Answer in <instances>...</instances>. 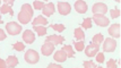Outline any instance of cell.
I'll list each match as a JSON object with an SVG mask.
<instances>
[{"label": "cell", "instance_id": "35", "mask_svg": "<svg viewBox=\"0 0 121 68\" xmlns=\"http://www.w3.org/2000/svg\"><path fill=\"white\" fill-rule=\"evenodd\" d=\"M2 1H5V4H7V5H10V6L15 2V0H2Z\"/></svg>", "mask_w": 121, "mask_h": 68}, {"label": "cell", "instance_id": "28", "mask_svg": "<svg viewBox=\"0 0 121 68\" xmlns=\"http://www.w3.org/2000/svg\"><path fill=\"white\" fill-rule=\"evenodd\" d=\"M110 15L112 18H118V17L120 16V9H117V8L112 9V10L110 11Z\"/></svg>", "mask_w": 121, "mask_h": 68}, {"label": "cell", "instance_id": "34", "mask_svg": "<svg viewBox=\"0 0 121 68\" xmlns=\"http://www.w3.org/2000/svg\"><path fill=\"white\" fill-rule=\"evenodd\" d=\"M49 68H53V67H56V68H61V66L60 65H56V63H50L49 66H48Z\"/></svg>", "mask_w": 121, "mask_h": 68}, {"label": "cell", "instance_id": "29", "mask_svg": "<svg viewBox=\"0 0 121 68\" xmlns=\"http://www.w3.org/2000/svg\"><path fill=\"white\" fill-rule=\"evenodd\" d=\"M95 56H96V61H97L99 63H104V54H103L102 52H100V53L97 52Z\"/></svg>", "mask_w": 121, "mask_h": 68}, {"label": "cell", "instance_id": "14", "mask_svg": "<svg viewBox=\"0 0 121 68\" xmlns=\"http://www.w3.org/2000/svg\"><path fill=\"white\" fill-rule=\"evenodd\" d=\"M47 41L53 43L54 45H59V44L63 43V41H65V37L61 36V35H50V36L47 37Z\"/></svg>", "mask_w": 121, "mask_h": 68}, {"label": "cell", "instance_id": "21", "mask_svg": "<svg viewBox=\"0 0 121 68\" xmlns=\"http://www.w3.org/2000/svg\"><path fill=\"white\" fill-rule=\"evenodd\" d=\"M62 50L67 53V57H69V58L75 57V52H74V50H73V47H71V45H65V47L62 48Z\"/></svg>", "mask_w": 121, "mask_h": 68}, {"label": "cell", "instance_id": "19", "mask_svg": "<svg viewBox=\"0 0 121 68\" xmlns=\"http://www.w3.org/2000/svg\"><path fill=\"white\" fill-rule=\"evenodd\" d=\"M34 31L37 33V35L39 36H43V35H45L47 34V27L44 26V25H36V26H34Z\"/></svg>", "mask_w": 121, "mask_h": 68}, {"label": "cell", "instance_id": "17", "mask_svg": "<svg viewBox=\"0 0 121 68\" xmlns=\"http://www.w3.org/2000/svg\"><path fill=\"white\" fill-rule=\"evenodd\" d=\"M6 63H7V66L8 67H16L17 65H18V59H17V57H15V56H9V57L7 58V60H6Z\"/></svg>", "mask_w": 121, "mask_h": 68}, {"label": "cell", "instance_id": "36", "mask_svg": "<svg viewBox=\"0 0 121 68\" xmlns=\"http://www.w3.org/2000/svg\"><path fill=\"white\" fill-rule=\"evenodd\" d=\"M0 24H2V19H1V16H0Z\"/></svg>", "mask_w": 121, "mask_h": 68}, {"label": "cell", "instance_id": "3", "mask_svg": "<svg viewBox=\"0 0 121 68\" xmlns=\"http://www.w3.org/2000/svg\"><path fill=\"white\" fill-rule=\"evenodd\" d=\"M6 30L10 35H17L22 32V26L16 22H10L6 24Z\"/></svg>", "mask_w": 121, "mask_h": 68}, {"label": "cell", "instance_id": "13", "mask_svg": "<svg viewBox=\"0 0 121 68\" xmlns=\"http://www.w3.org/2000/svg\"><path fill=\"white\" fill-rule=\"evenodd\" d=\"M120 30H121L120 24H112L111 27H109V34L111 36L119 39L120 37Z\"/></svg>", "mask_w": 121, "mask_h": 68}, {"label": "cell", "instance_id": "24", "mask_svg": "<svg viewBox=\"0 0 121 68\" xmlns=\"http://www.w3.org/2000/svg\"><path fill=\"white\" fill-rule=\"evenodd\" d=\"M82 27H84V28H91L92 27V18L88 17V18H85L83 23H82Z\"/></svg>", "mask_w": 121, "mask_h": 68}, {"label": "cell", "instance_id": "22", "mask_svg": "<svg viewBox=\"0 0 121 68\" xmlns=\"http://www.w3.org/2000/svg\"><path fill=\"white\" fill-rule=\"evenodd\" d=\"M103 41H104V37H103L102 34H95L94 36H93V39H92V42L95 43V44H99V45H100Z\"/></svg>", "mask_w": 121, "mask_h": 68}, {"label": "cell", "instance_id": "31", "mask_svg": "<svg viewBox=\"0 0 121 68\" xmlns=\"http://www.w3.org/2000/svg\"><path fill=\"white\" fill-rule=\"evenodd\" d=\"M84 67L85 68H96V65L92 61H84Z\"/></svg>", "mask_w": 121, "mask_h": 68}, {"label": "cell", "instance_id": "9", "mask_svg": "<svg viewBox=\"0 0 121 68\" xmlns=\"http://www.w3.org/2000/svg\"><path fill=\"white\" fill-rule=\"evenodd\" d=\"M58 11L60 15H68L70 14V11H71V6L69 5L68 2H58Z\"/></svg>", "mask_w": 121, "mask_h": 68}, {"label": "cell", "instance_id": "12", "mask_svg": "<svg viewBox=\"0 0 121 68\" xmlns=\"http://www.w3.org/2000/svg\"><path fill=\"white\" fill-rule=\"evenodd\" d=\"M23 40L27 44H32L33 42L35 41V34L31 30H27V31H25L23 33Z\"/></svg>", "mask_w": 121, "mask_h": 68}, {"label": "cell", "instance_id": "18", "mask_svg": "<svg viewBox=\"0 0 121 68\" xmlns=\"http://www.w3.org/2000/svg\"><path fill=\"white\" fill-rule=\"evenodd\" d=\"M0 13H1V14H10L11 16L14 15V10H13L11 6L10 5H7V4L0 6Z\"/></svg>", "mask_w": 121, "mask_h": 68}, {"label": "cell", "instance_id": "38", "mask_svg": "<svg viewBox=\"0 0 121 68\" xmlns=\"http://www.w3.org/2000/svg\"><path fill=\"white\" fill-rule=\"evenodd\" d=\"M0 5H1V0H0Z\"/></svg>", "mask_w": 121, "mask_h": 68}, {"label": "cell", "instance_id": "4", "mask_svg": "<svg viewBox=\"0 0 121 68\" xmlns=\"http://www.w3.org/2000/svg\"><path fill=\"white\" fill-rule=\"evenodd\" d=\"M93 21L95 22V24L96 25H99V26H109V24H110V19L105 17L104 15H101V14H94L93 16Z\"/></svg>", "mask_w": 121, "mask_h": 68}, {"label": "cell", "instance_id": "23", "mask_svg": "<svg viewBox=\"0 0 121 68\" xmlns=\"http://www.w3.org/2000/svg\"><path fill=\"white\" fill-rule=\"evenodd\" d=\"M50 27L57 32H63L65 28H66L63 24H52V25H50Z\"/></svg>", "mask_w": 121, "mask_h": 68}, {"label": "cell", "instance_id": "15", "mask_svg": "<svg viewBox=\"0 0 121 68\" xmlns=\"http://www.w3.org/2000/svg\"><path fill=\"white\" fill-rule=\"evenodd\" d=\"M54 60L56 61H58V63H65L66 61V59H67V53L63 51L62 49L61 50H59V51H57V52L54 53Z\"/></svg>", "mask_w": 121, "mask_h": 68}, {"label": "cell", "instance_id": "20", "mask_svg": "<svg viewBox=\"0 0 121 68\" xmlns=\"http://www.w3.org/2000/svg\"><path fill=\"white\" fill-rule=\"evenodd\" d=\"M74 33H75V37L77 40H79V41H84L85 40V33L82 28H76Z\"/></svg>", "mask_w": 121, "mask_h": 68}, {"label": "cell", "instance_id": "11", "mask_svg": "<svg viewBox=\"0 0 121 68\" xmlns=\"http://www.w3.org/2000/svg\"><path fill=\"white\" fill-rule=\"evenodd\" d=\"M54 5H53L52 2H49V4H44L42 8V11H43V15L45 16V17H50V16L53 15V13H54Z\"/></svg>", "mask_w": 121, "mask_h": 68}, {"label": "cell", "instance_id": "25", "mask_svg": "<svg viewBox=\"0 0 121 68\" xmlns=\"http://www.w3.org/2000/svg\"><path fill=\"white\" fill-rule=\"evenodd\" d=\"M74 45H75V49L77 51H83L85 48V44L83 41H78V42H74Z\"/></svg>", "mask_w": 121, "mask_h": 68}, {"label": "cell", "instance_id": "27", "mask_svg": "<svg viewBox=\"0 0 121 68\" xmlns=\"http://www.w3.org/2000/svg\"><path fill=\"white\" fill-rule=\"evenodd\" d=\"M14 49H15L16 51H24V49H25V45L22 43V42H17L14 44Z\"/></svg>", "mask_w": 121, "mask_h": 68}, {"label": "cell", "instance_id": "26", "mask_svg": "<svg viewBox=\"0 0 121 68\" xmlns=\"http://www.w3.org/2000/svg\"><path fill=\"white\" fill-rule=\"evenodd\" d=\"M43 6H44V2L42 1H34V4H33L34 9H36V10H42Z\"/></svg>", "mask_w": 121, "mask_h": 68}, {"label": "cell", "instance_id": "16", "mask_svg": "<svg viewBox=\"0 0 121 68\" xmlns=\"http://www.w3.org/2000/svg\"><path fill=\"white\" fill-rule=\"evenodd\" d=\"M32 24H33V26H36V25H44V26H45L48 24V19L44 18L43 16H37L36 18L33 19Z\"/></svg>", "mask_w": 121, "mask_h": 68}, {"label": "cell", "instance_id": "30", "mask_svg": "<svg viewBox=\"0 0 121 68\" xmlns=\"http://www.w3.org/2000/svg\"><path fill=\"white\" fill-rule=\"evenodd\" d=\"M106 67L108 68H117L118 65L116 63V60H114V59H110V60L108 61V63H106Z\"/></svg>", "mask_w": 121, "mask_h": 68}, {"label": "cell", "instance_id": "6", "mask_svg": "<svg viewBox=\"0 0 121 68\" xmlns=\"http://www.w3.org/2000/svg\"><path fill=\"white\" fill-rule=\"evenodd\" d=\"M99 50H100V45L92 42L90 45H87L85 48V54L87 57H95V54L99 52Z\"/></svg>", "mask_w": 121, "mask_h": 68}, {"label": "cell", "instance_id": "10", "mask_svg": "<svg viewBox=\"0 0 121 68\" xmlns=\"http://www.w3.org/2000/svg\"><path fill=\"white\" fill-rule=\"evenodd\" d=\"M75 9L76 11L78 13V14H85L87 9H88V7H87V4L85 2L84 0H77L76 2H75Z\"/></svg>", "mask_w": 121, "mask_h": 68}, {"label": "cell", "instance_id": "2", "mask_svg": "<svg viewBox=\"0 0 121 68\" xmlns=\"http://www.w3.org/2000/svg\"><path fill=\"white\" fill-rule=\"evenodd\" d=\"M24 59H25V61H26L27 63L34 65V63H39V60H40V56H39V53H37L35 50L30 49V50H27V52L24 54Z\"/></svg>", "mask_w": 121, "mask_h": 68}, {"label": "cell", "instance_id": "32", "mask_svg": "<svg viewBox=\"0 0 121 68\" xmlns=\"http://www.w3.org/2000/svg\"><path fill=\"white\" fill-rule=\"evenodd\" d=\"M5 39H6V33L0 28V41H4Z\"/></svg>", "mask_w": 121, "mask_h": 68}, {"label": "cell", "instance_id": "37", "mask_svg": "<svg viewBox=\"0 0 121 68\" xmlns=\"http://www.w3.org/2000/svg\"><path fill=\"white\" fill-rule=\"evenodd\" d=\"M114 1H117V2H118V4H119V2H120L121 0H114Z\"/></svg>", "mask_w": 121, "mask_h": 68}, {"label": "cell", "instance_id": "5", "mask_svg": "<svg viewBox=\"0 0 121 68\" xmlns=\"http://www.w3.org/2000/svg\"><path fill=\"white\" fill-rule=\"evenodd\" d=\"M117 48V42L114 39L108 37L106 40L103 41V50L105 52H113Z\"/></svg>", "mask_w": 121, "mask_h": 68}, {"label": "cell", "instance_id": "7", "mask_svg": "<svg viewBox=\"0 0 121 68\" xmlns=\"http://www.w3.org/2000/svg\"><path fill=\"white\" fill-rule=\"evenodd\" d=\"M92 11L94 13V14H101V15H104L106 14L109 9H108V6L105 4H103V2H97V4H95L93 7H92Z\"/></svg>", "mask_w": 121, "mask_h": 68}, {"label": "cell", "instance_id": "33", "mask_svg": "<svg viewBox=\"0 0 121 68\" xmlns=\"http://www.w3.org/2000/svg\"><path fill=\"white\" fill-rule=\"evenodd\" d=\"M8 66H7V63H6V61H4L2 59H0V68H7Z\"/></svg>", "mask_w": 121, "mask_h": 68}, {"label": "cell", "instance_id": "39", "mask_svg": "<svg viewBox=\"0 0 121 68\" xmlns=\"http://www.w3.org/2000/svg\"><path fill=\"white\" fill-rule=\"evenodd\" d=\"M45 1H48V0H45Z\"/></svg>", "mask_w": 121, "mask_h": 68}, {"label": "cell", "instance_id": "8", "mask_svg": "<svg viewBox=\"0 0 121 68\" xmlns=\"http://www.w3.org/2000/svg\"><path fill=\"white\" fill-rule=\"evenodd\" d=\"M54 48H56V45H54L53 43L45 41V43H44L42 45V48H41V52H42L43 56L48 57V56L52 54V52L54 51Z\"/></svg>", "mask_w": 121, "mask_h": 68}, {"label": "cell", "instance_id": "1", "mask_svg": "<svg viewBox=\"0 0 121 68\" xmlns=\"http://www.w3.org/2000/svg\"><path fill=\"white\" fill-rule=\"evenodd\" d=\"M33 17V8L28 4H24L22 6L21 11L18 13V21L22 24H27L31 22V18Z\"/></svg>", "mask_w": 121, "mask_h": 68}]
</instances>
